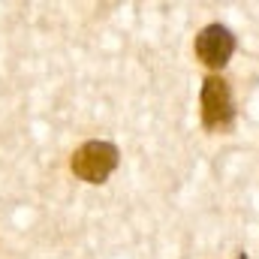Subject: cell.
Wrapping results in <instances>:
<instances>
[{"instance_id":"1","label":"cell","mask_w":259,"mask_h":259,"mask_svg":"<svg viewBox=\"0 0 259 259\" xmlns=\"http://www.w3.org/2000/svg\"><path fill=\"white\" fill-rule=\"evenodd\" d=\"M69 166H72V172H75L81 181H88V184H103V181L115 172V166H118V148H115L112 142L91 139V142H84L81 148H75Z\"/></svg>"},{"instance_id":"2","label":"cell","mask_w":259,"mask_h":259,"mask_svg":"<svg viewBox=\"0 0 259 259\" xmlns=\"http://www.w3.org/2000/svg\"><path fill=\"white\" fill-rule=\"evenodd\" d=\"M235 118L229 81L220 75H208L202 84V124L205 130H229Z\"/></svg>"},{"instance_id":"3","label":"cell","mask_w":259,"mask_h":259,"mask_svg":"<svg viewBox=\"0 0 259 259\" xmlns=\"http://www.w3.org/2000/svg\"><path fill=\"white\" fill-rule=\"evenodd\" d=\"M193 49H196V58L205 66L223 69V66L229 64L232 52H235V36H232L223 24H208V27L199 30Z\"/></svg>"}]
</instances>
